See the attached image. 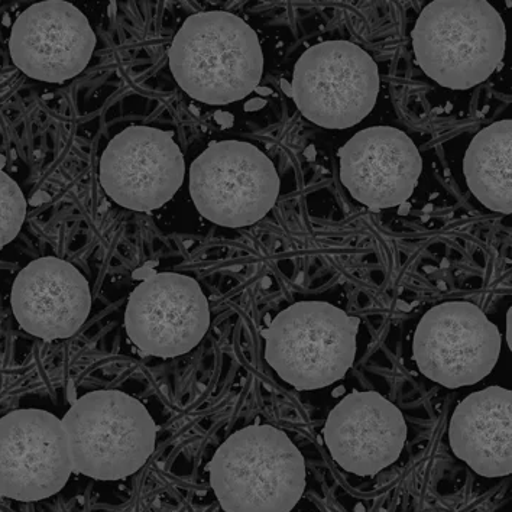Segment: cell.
<instances>
[{"mask_svg":"<svg viewBox=\"0 0 512 512\" xmlns=\"http://www.w3.org/2000/svg\"><path fill=\"white\" fill-rule=\"evenodd\" d=\"M168 57L178 86L206 105L226 106L245 99L264 73L258 35L229 12L191 15L174 37Z\"/></svg>","mask_w":512,"mask_h":512,"instance_id":"6da1fadb","label":"cell"},{"mask_svg":"<svg viewBox=\"0 0 512 512\" xmlns=\"http://www.w3.org/2000/svg\"><path fill=\"white\" fill-rule=\"evenodd\" d=\"M207 471L225 512H290L306 489V460L290 437L270 424L230 434Z\"/></svg>","mask_w":512,"mask_h":512,"instance_id":"7a4b0ae2","label":"cell"},{"mask_svg":"<svg viewBox=\"0 0 512 512\" xmlns=\"http://www.w3.org/2000/svg\"><path fill=\"white\" fill-rule=\"evenodd\" d=\"M421 70L442 87L468 90L502 63L507 31L497 9L482 0H436L411 32Z\"/></svg>","mask_w":512,"mask_h":512,"instance_id":"3957f363","label":"cell"},{"mask_svg":"<svg viewBox=\"0 0 512 512\" xmlns=\"http://www.w3.org/2000/svg\"><path fill=\"white\" fill-rule=\"evenodd\" d=\"M73 472L96 481L135 475L151 458L157 426L147 407L118 390L89 392L63 417Z\"/></svg>","mask_w":512,"mask_h":512,"instance_id":"277c9868","label":"cell"},{"mask_svg":"<svg viewBox=\"0 0 512 512\" xmlns=\"http://www.w3.org/2000/svg\"><path fill=\"white\" fill-rule=\"evenodd\" d=\"M359 324L358 317L333 304H293L261 332L265 361L298 391L330 387L345 378L355 362Z\"/></svg>","mask_w":512,"mask_h":512,"instance_id":"5b68a950","label":"cell"},{"mask_svg":"<svg viewBox=\"0 0 512 512\" xmlns=\"http://www.w3.org/2000/svg\"><path fill=\"white\" fill-rule=\"evenodd\" d=\"M190 194L204 219L225 228H245L271 212L280 196V177L255 145L212 142L191 164Z\"/></svg>","mask_w":512,"mask_h":512,"instance_id":"8992f818","label":"cell"},{"mask_svg":"<svg viewBox=\"0 0 512 512\" xmlns=\"http://www.w3.org/2000/svg\"><path fill=\"white\" fill-rule=\"evenodd\" d=\"M379 71L371 55L348 41L313 45L294 67L291 95L301 115L324 129H348L377 103Z\"/></svg>","mask_w":512,"mask_h":512,"instance_id":"52a82bcc","label":"cell"},{"mask_svg":"<svg viewBox=\"0 0 512 512\" xmlns=\"http://www.w3.org/2000/svg\"><path fill=\"white\" fill-rule=\"evenodd\" d=\"M501 333L468 301L437 304L418 323L413 361L424 377L445 388L471 387L494 371Z\"/></svg>","mask_w":512,"mask_h":512,"instance_id":"ba28073f","label":"cell"},{"mask_svg":"<svg viewBox=\"0 0 512 512\" xmlns=\"http://www.w3.org/2000/svg\"><path fill=\"white\" fill-rule=\"evenodd\" d=\"M209 326V301L202 287L176 272H152L126 304V333L148 356L186 355L202 342Z\"/></svg>","mask_w":512,"mask_h":512,"instance_id":"9c48e42d","label":"cell"},{"mask_svg":"<svg viewBox=\"0 0 512 512\" xmlns=\"http://www.w3.org/2000/svg\"><path fill=\"white\" fill-rule=\"evenodd\" d=\"M73 473L63 421L38 408L0 417V497L37 502L53 497Z\"/></svg>","mask_w":512,"mask_h":512,"instance_id":"30bf717a","label":"cell"},{"mask_svg":"<svg viewBox=\"0 0 512 512\" xmlns=\"http://www.w3.org/2000/svg\"><path fill=\"white\" fill-rule=\"evenodd\" d=\"M186 174L174 132L129 126L109 142L100 158V184L119 206L154 212L173 200Z\"/></svg>","mask_w":512,"mask_h":512,"instance_id":"8fae6325","label":"cell"},{"mask_svg":"<svg viewBox=\"0 0 512 512\" xmlns=\"http://www.w3.org/2000/svg\"><path fill=\"white\" fill-rule=\"evenodd\" d=\"M95 47L87 16L63 0L29 6L16 19L9 40L15 66L31 79L53 84L79 76Z\"/></svg>","mask_w":512,"mask_h":512,"instance_id":"7c38bea8","label":"cell"},{"mask_svg":"<svg viewBox=\"0 0 512 512\" xmlns=\"http://www.w3.org/2000/svg\"><path fill=\"white\" fill-rule=\"evenodd\" d=\"M323 437L340 468L366 478L397 462L407 442V424L384 395L353 391L330 411Z\"/></svg>","mask_w":512,"mask_h":512,"instance_id":"4fadbf2b","label":"cell"},{"mask_svg":"<svg viewBox=\"0 0 512 512\" xmlns=\"http://www.w3.org/2000/svg\"><path fill=\"white\" fill-rule=\"evenodd\" d=\"M339 157L343 186L353 199L372 210L407 202L423 170L416 144L391 126L358 132L340 148Z\"/></svg>","mask_w":512,"mask_h":512,"instance_id":"5bb4252c","label":"cell"},{"mask_svg":"<svg viewBox=\"0 0 512 512\" xmlns=\"http://www.w3.org/2000/svg\"><path fill=\"white\" fill-rule=\"evenodd\" d=\"M11 306L25 332L53 342L79 332L92 310V293L74 265L45 256L19 272L12 285Z\"/></svg>","mask_w":512,"mask_h":512,"instance_id":"9a60e30c","label":"cell"},{"mask_svg":"<svg viewBox=\"0 0 512 512\" xmlns=\"http://www.w3.org/2000/svg\"><path fill=\"white\" fill-rule=\"evenodd\" d=\"M456 458L484 478L512 473V392L488 387L456 407L449 426Z\"/></svg>","mask_w":512,"mask_h":512,"instance_id":"2e32d148","label":"cell"},{"mask_svg":"<svg viewBox=\"0 0 512 512\" xmlns=\"http://www.w3.org/2000/svg\"><path fill=\"white\" fill-rule=\"evenodd\" d=\"M463 173L473 196L492 212L512 213V121L482 129L472 139Z\"/></svg>","mask_w":512,"mask_h":512,"instance_id":"e0dca14e","label":"cell"},{"mask_svg":"<svg viewBox=\"0 0 512 512\" xmlns=\"http://www.w3.org/2000/svg\"><path fill=\"white\" fill-rule=\"evenodd\" d=\"M27 217V200L14 178L0 168V251L21 232Z\"/></svg>","mask_w":512,"mask_h":512,"instance_id":"ac0fdd59","label":"cell"},{"mask_svg":"<svg viewBox=\"0 0 512 512\" xmlns=\"http://www.w3.org/2000/svg\"><path fill=\"white\" fill-rule=\"evenodd\" d=\"M215 119L223 128H230L233 125V116L229 112H216Z\"/></svg>","mask_w":512,"mask_h":512,"instance_id":"d6986e66","label":"cell"},{"mask_svg":"<svg viewBox=\"0 0 512 512\" xmlns=\"http://www.w3.org/2000/svg\"><path fill=\"white\" fill-rule=\"evenodd\" d=\"M267 105V100L261 99V97H256V99L249 100L245 105L246 112H254V110H259L265 108Z\"/></svg>","mask_w":512,"mask_h":512,"instance_id":"ffe728a7","label":"cell"},{"mask_svg":"<svg viewBox=\"0 0 512 512\" xmlns=\"http://www.w3.org/2000/svg\"><path fill=\"white\" fill-rule=\"evenodd\" d=\"M48 196L44 193V191H38L34 197H32L31 204L32 206H38V204L47 202Z\"/></svg>","mask_w":512,"mask_h":512,"instance_id":"44dd1931","label":"cell"},{"mask_svg":"<svg viewBox=\"0 0 512 512\" xmlns=\"http://www.w3.org/2000/svg\"><path fill=\"white\" fill-rule=\"evenodd\" d=\"M512 309L508 310L507 314V342L508 345H510V349L512 348V337H511V330H512Z\"/></svg>","mask_w":512,"mask_h":512,"instance_id":"7402d4cb","label":"cell"},{"mask_svg":"<svg viewBox=\"0 0 512 512\" xmlns=\"http://www.w3.org/2000/svg\"><path fill=\"white\" fill-rule=\"evenodd\" d=\"M255 92L258 93L259 96H270V95H272V90L268 89V87L258 86V87H256Z\"/></svg>","mask_w":512,"mask_h":512,"instance_id":"603a6c76","label":"cell"},{"mask_svg":"<svg viewBox=\"0 0 512 512\" xmlns=\"http://www.w3.org/2000/svg\"><path fill=\"white\" fill-rule=\"evenodd\" d=\"M281 89L284 90L285 95H287V96L291 95V84L288 83L287 80H285V79L281 80Z\"/></svg>","mask_w":512,"mask_h":512,"instance_id":"cb8c5ba5","label":"cell"},{"mask_svg":"<svg viewBox=\"0 0 512 512\" xmlns=\"http://www.w3.org/2000/svg\"><path fill=\"white\" fill-rule=\"evenodd\" d=\"M6 164V158L3 155H0V168H3V165Z\"/></svg>","mask_w":512,"mask_h":512,"instance_id":"d4e9b609","label":"cell"},{"mask_svg":"<svg viewBox=\"0 0 512 512\" xmlns=\"http://www.w3.org/2000/svg\"><path fill=\"white\" fill-rule=\"evenodd\" d=\"M3 24L9 25V16H6V18L3 19Z\"/></svg>","mask_w":512,"mask_h":512,"instance_id":"484cf974","label":"cell"}]
</instances>
